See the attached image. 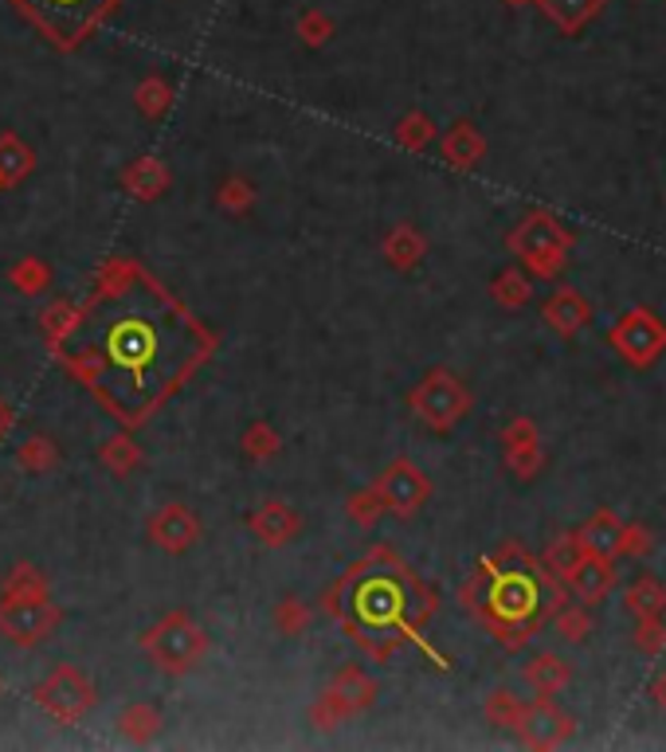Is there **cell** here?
<instances>
[{
	"label": "cell",
	"mask_w": 666,
	"mask_h": 752,
	"mask_svg": "<svg viewBox=\"0 0 666 752\" xmlns=\"http://www.w3.org/2000/svg\"><path fill=\"white\" fill-rule=\"evenodd\" d=\"M541 607H545V572H541V565L529 568V572H494L490 568L486 600H482L474 616L486 624V631L506 651H518L538 631Z\"/></svg>",
	"instance_id": "obj_1"
},
{
	"label": "cell",
	"mask_w": 666,
	"mask_h": 752,
	"mask_svg": "<svg viewBox=\"0 0 666 752\" xmlns=\"http://www.w3.org/2000/svg\"><path fill=\"white\" fill-rule=\"evenodd\" d=\"M509 255L521 259V271L529 279H545L553 283L560 271L568 267V251H572V232L560 224L548 208H533L514 224V232L506 235Z\"/></svg>",
	"instance_id": "obj_2"
},
{
	"label": "cell",
	"mask_w": 666,
	"mask_h": 752,
	"mask_svg": "<svg viewBox=\"0 0 666 752\" xmlns=\"http://www.w3.org/2000/svg\"><path fill=\"white\" fill-rule=\"evenodd\" d=\"M137 643H141L146 658L161 670V675H173V678L196 670L208 655V631L196 624L188 612H169L161 624L141 631Z\"/></svg>",
	"instance_id": "obj_3"
},
{
	"label": "cell",
	"mask_w": 666,
	"mask_h": 752,
	"mask_svg": "<svg viewBox=\"0 0 666 752\" xmlns=\"http://www.w3.org/2000/svg\"><path fill=\"white\" fill-rule=\"evenodd\" d=\"M408 408L428 431L447 435V431H455L467 420V411L474 408V396H470V389L462 384L459 372L428 369L420 377V384L408 392Z\"/></svg>",
	"instance_id": "obj_4"
},
{
	"label": "cell",
	"mask_w": 666,
	"mask_h": 752,
	"mask_svg": "<svg viewBox=\"0 0 666 752\" xmlns=\"http://www.w3.org/2000/svg\"><path fill=\"white\" fill-rule=\"evenodd\" d=\"M16 4L59 44H78L95 24H102L118 9V0H16Z\"/></svg>",
	"instance_id": "obj_5"
},
{
	"label": "cell",
	"mask_w": 666,
	"mask_h": 752,
	"mask_svg": "<svg viewBox=\"0 0 666 752\" xmlns=\"http://www.w3.org/2000/svg\"><path fill=\"white\" fill-rule=\"evenodd\" d=\"M612 349L624 357L631 369H651L666 353V322L646 306H631L612 330H607Z\"/></svg>",
	"instance_id": "obj_6"
},
{
	"label": "cell",
	"mask_w": 666,
	"mask_h": 752,
	"mask_svg": "<svg viewBox=\"0 0 666 752\" xmlns=\"http://www.w3.org/2000/svg\"><path fill=\"white\" fill-rule=\"evenodd\" d=\"M95 698L98 694H95V686H90V678L71 663H59L55 670L32 690V702H36L39 710H48V714L63 725L83 722V717L90 714Z\"/></svg>",
	"instance_id": "obj_7"
},
{
	"label": "cell",
	"mask_w": 666,
	"mask_h": 752,
	"mask_svg": "<svg viewBox=\"0 0 666 752\" xmlns=\"http://www.w3.org/2000/svg\"><path fill=\"white\" fill-rule=\"evenodd\" d=\"M63 624V607L51 600H0V636L16 646L48 643Z\"/></svg>",
	"instance_id": "obj_8"
},
{
	"label": "cell",
	"mask_w": 666,
	"mask_h": 752,
	"mask_svg": "<svg viewBox=\"0 0 666 752\" xmlns=\"http://www.w3.org/2000/svg\"><path fill=\"white\" fill-rule=\"evenodd\" d=\"M372 486L381 490L384 509L396 514V518H404V521L416 518L431 498V479L411 459H392Z\"/></svg>",
	"instance_id": "obj_9"
},
{
	"label": "cell",
	"mask_w": 666,
	"mask_h": 752,
	"mask_svg": "<svg viewBox=\"0 0 666 752\" xmlns=\"http://www.w3.org/2000/svg\"><path fill=\"white\" fill-rule=\"evenodd\" d=\"M514 733L521 737V744H529V749H560V744L572 741V733H577V722H572V714H565L553 698H533V702L521 705V717L518 725H514Z\"/></svg>",
	"instance_id": "obj_10"
},
{
	"label": "cell",
	"mask_w": 666,
	"mask_h": 752,
	"mask_svg": "<svg viewBox=\"0 0 666 752\" xmlns=\"http://www.w3.org/2000/svg\"><path fill=\"white\" fill-rule=\"evenodd\" d=\"M502 443V459H506L509 474L518 482H533L538 470L545 467V451H541V431L529 416H514V420L502 428L498 435Z\"/></svg>",
	"instance_id": "obj_11"
},
{
	"label": "cell",
	"mask_w": 666,
	"mask_h": 752,
	"mask_svg": "<svg viewBox=\"0 0 666 752\" xmlns=\"http://www.w3.org/2000/svg\"><path fill=\"white\" fill-rule=\"evenodd\" d=\"M146 529H149V541L161 553H169V557H185L188 548H196L200 533H205L200 518H196L185 502H169V506L153 509V518H149Z\"/></svg>",
	"instance_id": "obj_12"
},
{
	"label": "cell",
	"mask_w": 666,
	"mask_h": 752,
	"mask_svg": "<svg viewBox=\"0 0 666 752\" xmlns=\"http://www.w3.org/2000/svg\"><path fill=\"white\" fill-rule=\"evenodd\" d=\"M247 529H251V538L267 548L291 545V541L303 538V514H298L291 502L267 498L263 506H255V514L247 518Z\"/></svg>",
	"instance_id": "obj_13"
},
{
	"label": "cell",
	"mask_w": 666,
	"mask_h": 752,
	"mask_svg": "<svg viewBox=\"0 0 666 752\" xmlns=\"http://www.w3.org/2000/svg\"><path fill=\"white\" fill-rule=\"evenodd\" d=\"M541 322L568 342V337H577V333L592 322V303H588L577 286H557V291L541 303Z\"/></svg>",
	"instance_id": "obj_14"
},
{
	"label": "cell",
	"mask_w": 666,
	"mask_h": 752,
	"mask_svg": "<svg viewBox=\"0 0 666 752\" xmlns=\"http://www.w3.org/2000/svg\"><path fill=\"white\" fill-rule=\"evenodd\" d=\"M565 588H568V596H577L580 604H588V607L600 604V600H607V592L616 588V560L584 553V557L572 565V572L565 577Z\"/></svg>",
	"instance_id": "obj_15"
},
{
	"label": "cell",
	"mask_w": 666,
	"mask_h": 752,
	"mask_svg": "<svg viewBox=\"0 0 666 752\" xmlns=\"http://www.w3.org/2000/svg\"><path fill=\"white\" fill-rule=\"evenodd\" d=\"M440 153H443V165L447 169H455V173H470V169H479L482 157H486V137H482V130L474 126V122L459 118V122H451L447 134H443Z\"/></svg>",
	"instance_id": "obj_16"
},
{
	"label": "cell",
	"mask_w": 666,
	"mask_h": 752,
	"mask_svg": "<svg viewBox=\"0 0 666 752\" xmlns=\"http://www.w3.org/2000/svg\"><path fill=\"white\" fill-rule=\"evenodd\" d=\"M357 612L369 627H392L404 616V588L388 577H377L357 592Z\"/></svg>",
	"instance_id": "obj_17"
},
{
	"label": "cell",
	"mask_w": 666,
	"mask_h": 752,
	"mask_svg": "<svg viewBox=\"0 0 666 752\" xmlns=\"http://www.w3.org/2000/svg\"><path fill=\"white\" fill-rule=\"evenodd\" d=\"M122 188H126L134 200H141V205H153V200H161V196L173 188V173H169V165L161 157L146 153L122 169Z\"/></svg>",
	"instance_id": "obj_18"
},
{
	"label": "cell",
	"mask_w": 666,
	"mask_h": 752,
	"mask_svg": "<svg viewBox=\"0 0 666 752\" xmlns=\"http://www.w3.org/2000/svg\"><path fill=\"white\" fill-rule=\"evenodd\" d=\"M381 255L384 263L392 267V271H416V267L423 263V255H428V239H423V232L416 224H392L388 232H384L381 239Z\"/></svg>",
	"instance_id": "obj_19"
},
{
	"label": "cell",
	"mask_w": 666,
	"mask_h": 752,
	"mask_svg": "<svg viewBox=\"0 0 666 752\" xmlns=\"http://www.w3.org/2000/svg\"><path fill=\"white\" fill-rule=\"evenodd\" d=\"M521 678H526V686L533 690V694L557 698L560 690H568V682H572V663L560 658V655H553V651H541V655H533L526 663Z\"/></svg>",
	"instance_id": "obj_20"
},
{
	"label": "cell",
	"mask_w": 666,
	"mask_h": 752,
	"mask_svg": "<svg viewBox=\"0 0 666 752\" xmlns=\"http://www.w3.org/2000/svg\"><path fill=\"white\" fill-rule=\"evenodd\" d=\"M560 36H580L604 12V0H533Z\"/></svg>",
	"instance_id": "obj_21"
},
{
	"label": "cell",
	"mask_w": 666,
	"mask_h": 752,
	"mask_svg": "<svg viewBox=\"0 0 666 752\" xmlns=\"http://www.w3.org/2000/svg\"><path fill=\"white\" fill-rule=\"evenodd\" d=\"M619 533H624V521H619L612 509H596V514H592V518L577 529V538H580V545H584V553H592V557H604V560L619 557Z\"/></svg>",
	"instance_id": "obj_22"
},
{
	"label": "cell",
	"mask_w": 666,
	"mask_h": 752,
	"mask_svg": "<svg viewBox=\"0 0 666 752\" xmlns=\"http://www.w3.org/2000/svg\"><path fill=\"white\" fill-rule=\"evenodd\" d=\"M36 173V149L16 134L4 130L0 134V188H16Z\"/></svg>",
	"instance_id": "obj_23"
},
{
	"label": "cell",
	"mask_w": 666,
	"mask_h": 752,
	"mask_svg": "<svg viewBox=\"0 0 666 752\" xmlns=\"http://www.w3.org/2000/svg\"><path fill=\"white\" fill-rule=\"evenodd\" d=\"M9 286L16 294H24V298H36V294H48L51 286H55V271H51L48 259H39V255H20L16 263L9 267Z\"/></svg>",
	"instance_id": "obj_24"
},
{
	"label": "cell",
	"mask_w": 666,
	"mask_h": 752,
	"mask_svg": "<svg viewBox=\"0 0 666 752\" xmlns=\"http://www.w3.org/2000/svg\"><path fill=\"white\" fill-rule=\"evenodd\" d=\"M330 690H337V698H342V702L349 705L353 714H361V710H369V705L377 702V694H381V686H377V678L365 675L361 666H342V670L333 675Z\"/></svg>",
	"instance_id": "obj_25"
},
{
	"label": "cell",
	"mask_w": 666,
	"mask_h": 752,
	"mask_svg": "<svg viewBox=\"0 0 666 752\" xmlns=\"http://www.w3.org/2000/svg\"><path fill=\"white\" fill-rule=\"evenodd\" d=\"M624 604L636 619L666 616V584L658 577H651V572H643V577H636L624 588Z\"/></svg>",
	"instance_id": "obj_26"
},
{
	"label": "cell",
	"mask_w": 666,
	"mask_h": 752,
	"mask_svg": "<svg viewBox=\"0 0 666 752\" xmlns=\"http://www.w3.org/2000/svg\"><path fill=\"white\" fill-rule=\"evenodd\" d=\"M0 600H51L48 577H44L36 565H28V560H16V565L4 572Z\"/></svg>",
	"instance_id": "obj_27"
},
{
	"label": "cell",
	"mask_w": 666,
	"mask_h": 752,
	"mask_svg": "<svg viewBox=\"0 0 666 752\" xmlns=\"http://www.w3.org/2000/svg\"><path fill=\"white\" fill-rule=\"evenodd\" d=\"M98 463H102L114 479H130L134 470H141L146 455H141V443H134L130 435H110V440L98 447Z\"/></svg>",
	"instance_id": "obj_28"
},
{
	"label": "cell",
	"mask_w": 666,
	"mask_h": 752,
	"mask_svg": "<svg viewBox=\"0 0 666 752\" xmlns=\"http://www.w3.org/2000/svg\"><path fill=\"white\" fill-rule=\"evenodd\" d=\"M110 349H114V357H122L126 365L141 369V365L153 357V333H149L141 322H126V325H118V330H114V337H110Z\"/></svg>",
	"instance_id": "obj_29"
},
{
	"label": "cell",
	"mask_w": 666,
	"mask_h": 752,
	"mask_svg": "<svg viewBox=\"0 0 666 752\" xmlns=\"http://www.w3.org/2000/svg\"><path fill=\"white\" fill-rule=\"evenodd\" d=\"M490 298L502 306V310H521V306L533 298V279H529L521 267H506L490 279Z\"/></svg>",
	"instance_id": "obj_30"
},
{
	"label": "cell",
	"mask_w": 666,
	"mask_h": 752,
	"mask_svg": "<svg viewBox=\"0 0 666 752\" xmlns=\"http://www.w3.org/2000/svg\"><path fill=\"white\" fill-rule=\"evenodd\" d=\"M161 722H165L161 710L149 705V702H134L118 714V729H122V737H130V741H137V744L153 741V737L161 733Z\"/></svg>",
	"instance_id": "obj_31"
},
{
	"label": "cell",
	"mask_w": 666,
	"mask_h": 752,
	"mask_svg": "<svg viewBox=\"0 0 666 752\" xmlns=\"http://www.w3.org/2000/svg\"><path fill=\"white\" fill-rule=\"evenodd\" d=\"M435 134H440V126H435V122H431V114H423V110H411V114H404L400 122H396V130H392L396 146L408 149V153H423V149L435 141Z\"/></svg>",
	"instance_id": "obj_32"
},
{
	"label": "cell",
	"mask_w": 666,
	"mask_h": 752,
	"mask_svg": "<svg viewBox=\"0 0 666 752\" xmlns=\"http://www.w3.org/2000/svg\"><path fill=\"white\" fill-rule=\"evenodd\" d=\"M584 557V545H580L577 533H557V538L548 541L545 557H541V568H545L548 577H557L560 584H565V577L572 572V565Z\"/></svg>",
	"instance_id": "obj_33"
},
{
	"label": "cell",
	"mask_w": 666,
	"mask_h": 752,
	"mask_svg": "<svg viewBox=\"0 0 666 752\" xmlns=\"http://www.w3.org/2000/svg\"><path fill=\"white\" fill-rule=\"evenodd\" d=\"M134 107L141 110L149 122H161V118L173 110V87H169L161 75L141 78V83H137V90H134Z\"/></svg>",
	"instance_id": "obj_34"
},
{
	"label": "cell",
	"mask_w": 666,
	"mask_h": 752,
	"mask_svg": "<svg viewBox=\"0 0 666 752\" xmlns=\"http://www.w3.org/2000/svg\"><path fill=\"white\" fill-rule=\"evenodd\" d=\"M16 467L24 474H48L59 467V447L48 435H28V440L16 447Z\"/></svg>",
	"instance_id": "obj_35"
},
{
	"label": "cell",
	"mask_w": 666,
	"mask_h": 752,
	"mask_svg": "<svg viewBox=\"0 0 666 752\" xmlns=\"http://www.w3.org/2000/svg\"><path fill=\"white\" fill-rule=\"evenodd\" d=\"M255 200H259V193H255V185L247 181V176H224L220 181V188H215V208L227 215H247L255 208Z\"/></svg>",
	"instance_id": "obj_36"
},
{
	"label": "cell",
	"mask_w": 666,
	"mask_h": 752,
	"mask_svg": "<svg viewBox=\"0 0 666 752\" xmlns=\"http://www.w3.org/2000/svg\"><path fill=\"white\" fill-rule=\"evenodd\" d=\"M310 619H313L310 604H306V600H298V596H283L279 604L271 607V624H274V631H279V636H286V639L306 636V627H310Z\"/></svg>",
	"instance_id": "obj_37"
},
{
	"label": "cell",
	"mask_w": 666,
	"mask_h": 752,
	"mask_svg": "<svg viewBox=\"0 0 666 752\" xmlns=\"http://www.w3.org/2000/svg\"><path fill=\"white\" fill-rule=\"evenodd\" d=\"M592 627H596V619H592L588 604H560L557 612H553V631H557L565 643H584V639L592 636Z\"/></svg>",
	"instance_id": "obj_38"
},
{
	"label": "cell",
	"mask_w": 666,
	"mask_h": 752,
	"mask_svg": "<svg viewBox=\"0 0 666 752\" xmlns=\"http://www.w3.org/2000/svg\"><path fill=\"white\" fill-rule=\"evenodd\" d=\"M75 318H78V306H71L67 298L44 306V310H39V330H44L48 345H55L59 349V345L67 342V333L75 330Z\"/></svg>",
	"instance_id": "obj_39"
},
{
	"label": "cell",
	"mask_w": 666,
	"mask_h": 752,
	"mask_svg": "<svg viewBox=\"0 0 666 752\" xmlns=\"http://www.w3.org/2000/svg\"><path fill=\"white\" fill-rule=\"evenodd\" d=\"M384 514H388V509H384V498H381V490L377 486H365V490H357V494L345 498V518H349L353 526L372 529Z\"/></svg>",
	"instance_id": "obj_40"
},
{
	"label": "cell",
	"mask_w": 666,
	"mask_h": 752,
	"mask_svg": "<svg viewBox=\"0 0 666 752\" xmlns=\"http://www.w3.org/2000/svg\"><path fill=\"white\" fill-rule=\"evenodd\" d=\"M283 451V435L271 428L267 420H255L251 428L244 431V455L255 463H263V459H274Z\"/></svg>",
	"instance_id": "obj_41"
},
{
	"label": "cell",
	"mask_w": 666,
	"mask_h": 752,
	"mask_svg": "<svg viewBox=\"0 0 666 752\" xmlns=\"http://www.w3.org/2000/svg\"><path fill=\"white\" fill-rule=\"evenodd\" d=\"M521 698L509 694V690H490L486 702H482V714H486V722L494 725V729H514L521 717Z\"/></svg>",
	"instance_id": "obj_42"
},
{
	"label": "cell",
	"mask_w": 666,
	"mask_h": 752,
	"mask_svg": "<svg viewBox=\"0 0 666 752\" xmlns=\"http://www.w3.org/2000/svg\"><path fill=\"white\" fill-rule=\"evenodd\" d=\"M636 646H639V655H646V658L663 655V651H666V624H663V616L636 619Z\"/></svg>",
	"instance_id": "obj_43"
},
{
	"label": "cell",
	"mask_w": 666,
	"mask_h": 752,
	"mask_svg": "<svg viewBox=\"0 0 666 752\" xmlns=\"http://www.w3.org/2000/svg\"><path fill=\"white\" fill-rule=\"evenodd\" d=\"M486 565L494 568V572H529V568H538L541 560L533 557L529 548H521L518 541H506V545H502Z\"/></svg>",
	"instance_id": "obj_44"
},
{
	"label": "cell",
	"mask_w": 666,
	"mask_h": 752,
	"mask_svg": "<svg viewBox=\"0 0 666 752\" xmlns=\"http://www.w3.org/2000/svg\"><path fill=\"white\" fill-rule=\"evenodd\" d=\"M345 717H353V710L342 702V698H337V690H325V694L318 698V702H313V710H310V722L318 725V729H337Z\"/></svg>",
	"instance_id": "obj_45"
},
{
	"label": "cell",
	"mask_w": 666,
	"mask_h": 752,
	"mask_svg": "<svg viewBox=\"0 0 666 752\" xmlns=\"http://www.w3.org/2000/svg\"><path fill=\"white\" fill-rule=\"evenodd\" d=\"M102 365H107V361H102L95 349H83V353H71V357H63V369H67L78 384H95L98 372H102Z\"/></svg>",
	"instance_id": "obj_46"
},
{
	"label": "cell",
	"mask_w": 666,
	"mask_h": 752,
	"mask_svg": "<svg viewBox=\"0 0 666 752\" xmlns=\"http://www.w3.org/2000/svg\"><path fill=\"white\" fill-rule=\"evenodd\" d=\"M651 529L639 526V521H624V533H619V557H646L651 553Z\"/></svg>",
	"instance_id": "obj_47"
},
{
	"label": "cell",
	"mask_w": 666,
	"mask_h": 752,
	"mask_svg": "<svg viewBox=\"0 0 666 752\" xmlns=\"http://www.w3.org/2000/svg\"><path fill=\"white\" fill-rule=\"evenodd\" d=\"M298 36H303L306 48H322L325 39L333 36L330 16H322V12H303V20H298Z\"/></svg>",
	"instance_id": "obj_48"
},
{
	"label": "cell",
	"mask_w": 666,
	"mask_h": 752,
	"mask_svg": "<svg viewBox=\"0 0 666 752\" xmlns=\"http://www.w3.org/2000/svg\"><path fill=\"white\" fill-rule=\"evenodd\" d=\"M12 428H16V411H12V404L4 400V396H0V443L9 440Z\"/></svg>",
	"instance_id": "obj_49"
},
{
	"label": "cell",
	"mask_w": 666,
	"mask_h": 752,
	"mask_svg": "<svg viewBox=\"0 0 666 752\" xmlns=\"http://www.w3.org/2000/svg\"><path fill=\"white\" fill-rule=\"evenodd\" d=\"M651 702H655L658 710H666V670H658L655 682H651Z\"/></svg>",
	"instance_id": "obj_50"
},
{
	"label": "cell",
	"mask_w": 666,
	"mask_h": 752,
	"mask_svg": "<svg viewBox=\"0 0 666 752\" xmlns=\"http://www.w3.org/2000/svg\"><path fill=\"white\" fill-rule=\"evenodd\" d=\"M506 9H526V4H533V0H502Z\"/></svg>",
	"instance_id": "obj_51"
}]
</instances>
